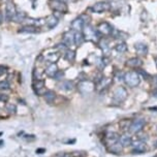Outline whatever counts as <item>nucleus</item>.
I'll use <instances>...</instances> for the list:
<instances>
[{
  "instance_id": "5701e85b",
  "label": "nucleus",
  "mask_w": 157,
  "mask_h": 157,
  "mask_svg": "<svg viewBox=\"0 0 157 157\" xmlns=\"http://www.w3.org/2000/svg\"><path fill=\"white\" fill-rule=\"evenodd\" d=\"M60 58V54L59 53H50V54H47L44 56V59L47 61H50L51 63H55L57 62V60Z\"/></svg>"
},
{
  "instance_id": "b1692460",
  "label": "nucleus",
  "mask_w": 157,
  "mask_h": 157,
  "mask_svg": "<svg viewBox=\"0 0 157 157\" xmlns=\"http://www.w3.org/2000/svg\"><path fill=\"white\" fill-rule=\"evenodd\" d=\"M27 20V15L24 12H17L15 18H13V21L17 22V23H22V22H25Z\"/></svg>"
},
{
  "instance_id": "c9c22d12",
  "label": "nucleus",
  "mask_w": 157,
  "mask_h": 157,
  "mask_svg": "<svg viewBox=\"0 0 157 157\" xmlns=\"http://www.w3.org/2000/svg\"><path fill=\"white\" fill-rule=\"evenodd\" d=\"M6 71H6V67L3 66V65H0V77L6 74Z\"/></svg>"
},
{
  "instance_id": "aec40b11",
  "label": "nucleus",
  "mask_w": 157,
  "mask_h": 157,
  "mask_svg": "<svg viewBox=\"0 0 157 157\" xmlns=\"http://www.w3.org/2000/svg\"><path fill=\"white\" fill-rule=\"evenodd\" d=\"M146 150H147V147H146L145 143H143V142H137L136 144L133 146V153L141 154V153H144Z\"/></svg>"
},
{
  "instance_id": "7c9ffc66",
  "label": "nucleus",
  "mask_w": 157,
  "mask_h": 157,
  "mask_svg": "<svg viewBox=\"0 0 157 157\" xmlns=\"http://www.w3.org/2000/svg\"><path fill=\"white\" fill-rule=\"evenodd\" d=\"M43 75L44 71L39 68H35L33 71V78H34V80H41L43 78Z\"/></svg>"
},
{
  "instance_id": "cd10ccee",
  "label": "nucleus",
  "mask_w": 157,
  "mask_h": 157,
  "mask_svg": "<svg viewBox=\"0 0 157 157\" xmlns=\"http://www.w3.org/2000/svg\"><path fill=\"white\" fill-rule=\"evenodd\" d=\"M64 57H65V59L68 62H74L75 59V53L74 51H71V50H67L65 54H64Z\"/></svg>"
},
{
  "instance_id": "e433bc0d",
  "label": "nucleus",
  "mask_w": 157,
  "mask_h": 157,
  "mask_svg": "<svg viewBox=\"0 0 157 157\" xmlns=\"http://www.w3.org/2000/svg\"><path fill=\"white\" fill-rule=\"evenodd\" d=\"M58 157H71V155H69V154H67V153H62V154H60Z\"/></svg>"
},
{
  "instance_id": "f257e3e1",
  "label": "nucleus",
  "mask_w": 157,
  "mask_h": 157,
  "mask_svg": "<svg viewBox=\"0 0 157 157\" xmlns=\"http://www.w3.org/2000/svg\"><path fill=\"white\" fill-rule=\"evenodd\" d=\"M84 31V37L87 40L93 41V43H97L99 40V33H98L97 30H95L93 27L90 26V25H87L83 28Z\"/></svg>"
},
{
  "instance_id": "f704fd0d",
  "label": "nucleus",
  "mask_w": 157,
  "mask_h": 157,
  "mask_svg": "<svg viewBox=\"0 0 157 157\" xmlns=\"http://www.w3.org/2000/svg\"><path fill=\"white\" fill-rule=\"evenodd\" d=\"M7 100H8V96L6 94L0 93V101H1V102H6Z\"/></svg>"
},
{
  "instance_id": "393cba45",
  "label": "nucleus",
  "mask_w": 157,
  "mask_h": 157,
  "mask_svg": "<svg viewBox=\"0 0 157 157\" xmlns=\"http://www.w3.org/2000/svg\"><path fill=\"white\" fill-rule=\"evenodd\" d=\"M110 83H111V80L110 78H100L99 80V82L97 83V89H102V88H106L109 85H110Z\"/></svg>"
},
{
  "instance_id": "9d476101",
  "label": "nucleus",
  "mask_w": 157,
  "mask_h": 157,
  "mask_svg": "<svg viewBox=\"0 0 157 157\" xmlns=\"http://www.w3.org/2000/svg\"><path fill=\"white\" fill-rule=\"evenodd\" d=\"M94 13H101L105 10H110V4L108 2H105V1H100V2H97L95 3L93 6L91 8Z\"/></svg>"
},
{
  "instance_id": "2eb2a0df",
  "label": "nucleus",
  "mask_w": 157,
  "mask_h": 157,
  "mask_svg": "<svg viewBox=\"0 0 157 157\" xmlns=\"http://www.w3.org/2000/svg\"><path fill=\"white\" fill-rule=\"evenodd\" d=\"M59 23V20L56 16L54 15H50L48 18L46 19V24L49 29H53L54 27H56Z\"/></svg>"
},
{
  "instance_id": "20e7f679",
  "label": "nucleus",
  "mask_w": 157,
  "mask_h": 157,
  "mask_svg": "<svg viewBox=\"0 0 157 157\" xmlns=\"http://www.w3.org/2000/svg\"><path fill=\"white\" fill-rule=\"evenodd\" d=\"M50 6H51L52 10H54L55 12H58V13H65L67 12V5L65 4V2H63V1L51 0V1H50Z\"/></svg>"
},
{
  "instance_id": "2f4dec72",
  "label": "nucleus",
  "mask_w": 157,
  "mask_h": 157,
  "mask_svg": "<svg viewBox=\"0 0 157 157\" xmlns=\"http://www.w3.org/2000/svg\"><path fill=\"white\" fill-rule=\"evenodd\" d=\"M116 51H117V52H119V53H125L126 51H127V46H126V44L121 43V44H117Z\"/></svg>"
},
{
  "instance_id": "0eeeda50",
  "label": "nucleus",
  "mask_w": 157,
  "mask_h": 157,
  "mask_svg": "<svg viewBox=\"0 0 157 157\" xmlns=\"http://www.w3.org/2000/svg\"><path fill=\"white\" fill-rule=\"evenodd\" d=\"M145 125V120L144 119H136L131 122V124L129 125V130L132 133H137L140 132L143 127Z\"/></svg>"
},
{
  "instance_id": "1a4fd4ad",
  "label": "nucleus",
  "mask_w": 157,
  "mask_h": 157,
  "mask_svg": "<svg viewBox=\"0 0 157 157\" xmlns=\"http://www.w3.org/2000/svg\"><path fill=\"white\" fill-rule=\"evenodd\" d=\"M94 84L90 82V81H82L78 84V88L83 93H90V92L94 90Z\"/></svg>"
},
{
  "instance_id": "7ed1b4c3",
  "label": "nucleus",
  "mask_w": 157,
  "mask_h": 157,
  "mask_svg": "<svg viewBox=\"0 0 157 157\" xmlns=\"http://www.w3.org/2000/svg\"><path fill=\"white\" fill-rule=\"evenodd\" d=\"M16 13H17V10L15 3H13L12 0H8L6 2V5H5V19H6V21L8 22L13 21Z\"/></svg>"
},
{
  "instance_id": "a19ab883",
  "label": "nucleus",
  "mask_w": 157,
  "mask_h": 157,
  "mask_svg": "<svg viewBox=\"0 0 157 157\" xmlns=\"http://www.w3.org/2000/svg\"><path fill=\"white\" fill-rule=\"evenodd\" d=\"M155 61H156V65H157V57H156V60Z\"/></svg>"
},
{
  "instance_id": "473e14b6",
  "label": "nucleus",
  "mask_w": 157,
  "mask_h": 157,
  "mask_svg": "<svg viewBox=\"0 0 157 157\" xmlns=\"http://www.w3.org/2000/svg\"><path fill=\"white\" fill-rule=\"evenodd\" d=\"M63 77H64V72H63V71H58L54 75V77H53V78H54V80H56V81H61V80L63 78Z\"/></svg>"
},
{
  "instance_id": "6ab92c4d",
  "label": "nucleus",
  "mask_w": 157,
  "mask_h": 157,
  "mask_svg": "<svg viewBox=\"0 0 157 157\" xmlns=\"http://www.w3.org/2000/svg\"><path fill=\"white\" fill-rule=\"evenodd\" d=\"M58 71V67H57V64L56 63H51L49 66L46 68V71H44V72H46L47 75H49V77L53 78L54 77V75L56 74V72Z\"/></svg>"
},
{
  "instance_id": "ddd939ff",
  "label": "nucleus",
  "mask_w": 157,
  "mask_h": 157,
  "mask_svg": "<svg viewBox=\"0 0 157 157\" xmlns=\"http://www.w3.org/2000/svg\"><path fill=\"white\" fill-rule=\"evenodd\" d=\"M119 139H120V136L118 133L110 132V133L106 134L105 142L109 146H112V145H115V144H117V143H119Z\"/></svg>"
},
{
  "instance_id": "58836bf2",
  "label": "nucleus",
  "mask_w": 157,
  "mask_h": 157,
  "mask_svg": "<svg viewBox=\"0 0 157 157\" xmlns=\"http://www.w3.org/2000/svg\"><path fill=\"white\" fill-rule=\"evenodd\" d=\"M154 81H155V84H156V85H157V75H156V77H155V80H154Z\"/></svg>"
},
{
  "instance_id": "39448f33",
  "label": "nucleus",
  "mask_w": 157,
  "mask_h": 157,
  "mask_svg": "<svg viewBox=\"0 0 157 157\" xmlns=\"http://www.w3.org/2000/svg\"><path fill=\"white\" fill-rule=\"evenodd\" d=\"M33 90L35 91V93L37 95H44L46 93V82L44 80H34V82L32 84Z\"/></svg>"
},
{
  "instance_id": "4c0bfd02",
  "label": "nucleus",
  "mask_w": 157,
  "mask_h": 157,
  "mask_svg": "<svg viewBox=\"0 0 157 157\" xmlns=\"http://www.w3.org/2000/svg\"><path fill=\"white\" fill-rule=\"evenodd\" d=\"M2 22H3V15H2V13L0 12V25L2 24Z\"/></svg>"
},
{
  "instance_id": "412c9836",
  "label": "nucleus",
  "mask_w": 157,
  "mask_h": 157,
  "mask_svg": "<svg viewBox=\"0 0 157 157\" xmlns=\"http://www.w3.org/2000/svg\"><path fill=\"white\" fill-rule=\"evenodd\" d=\"M74 83L71 82V81H62L59 84V88L64 91H71L74 89Z\"/></svg>"
},
{
  "instance_id": "c756f323",
  "label": "nucleus",
  "mask_w": 157,
  "mask_h": 157,
  "mask_svg": "<svg viewBox=\"0 0 157 157\" xmlns=\"http://www.w3.org/2000/svg\"><path fill=\"white\" fill-rule=\"evenodd\" d=\"M5 110L10 114H16L17 112V105L15 103H6L5 105Z\"/></svg>"
},
{
  "instance_id": "4be33fe9",
  "label": "nucleus",
  "mask_w": 157,
  "mask_h": 157,
  "mask_svg": "<svg viewBox=\"0 0 157 157\" xmlns=\"http://www.w3.org/2000/svg\"><path fill=\"white\" fill-rule=\"evenodd\" d=\"M44 100H46L49 105H52L56 98V93L52 90H48L46 93H44Z\"/></svg>"
},
{
  "instance_id": "423d86ee",
  "label": "nucleus",
  "mask_w": 157,
  "mask_h": 157,
  "mask_svg": "<svg viewBox=\"0 0 157 157\" xmlns=\"http://www.w3.org/2000/svg\"><path fill=\"white\" fill-rule=\"evenodd\" d=\"M113 97L118 102L124 101L126 98H127V92H126L125 88H123V87H118V88H116L113 93Z\"/></svg>"
},
{
  "instance_id": "a878e982",
  "label": "nucleus",
  "mask_w": 157,
  "mask_h": 157,
  "mask_svg": "<svg viewBox=\"0 0 157 157\" xmlns=\"http://www.w3.org/2000/svg\"><path fill=\"white\" fill-rule=\"evenodd\" d=\"M84 40H85V37H84V34L81 32H77L75 34V44H77V46H81Z\"/></svg>"
},
{
  "instance_id": "bb28decb",
  "label": "nucleus",
  "mask_w": 157,
  "mask_h": 157,
  "mask_svg": "<svg viewBox=\"0 0 157 157\" xmlns=\"http://www.w3.org/2000/svg\"><path fill=\"white\" fill-rule=\"evenodd\" d=\"M99 47H100V49H101L102 51H103V53H108L109 51H110V47H109V43H108V40H106L105 38L100 39V41H99Z\"/></svg>"
},
{
  "instance_id": "9b49d317",
  "label": "nucleus",
  "mask_w": 157,
  "mask_h": 157,
  "mask_svg": "<svg viewBox=\"0 0 157 157\" xmlns=\"http://www.w3.org/2000/svg\"><path fill=\"white\" fill-rule=\"evenodd\" d=\"M85 27V21L83 20L82 17H78V18L75 19L74 21L71 22V28L75 31H78L80 32L81 30H83V28Z\"/></svg>"
},
{
  "instance_id": "6e6552de",
  "label": "nucleus",
  "mask_w": 157,
  "mask_h": 157,
  "mask_svg": "<svg viewBox=\"0 0 157 157\" xmlns=\"http://www.w3.org/2000/svg\"><path fill=\"white\" fill-rule=\"evenodd\" d=\"M113 30H114L113 27H112L108 22H101L97 27L98 33H100V34H102V35H111Z\"/></svg>"
},
{
  "instance_id": "f03ea898",
  "label": "nucleus",
  "mask_w": 157,
  "mask_h": 157,
  "mask_svg": "<svg viewBox=\"0 0 157 157\" xmlns=\"http://www.w3.org/2000/svg\"><path fill=\"white\" fill-rule=\"evenodd\" d=\"M124 81L128 87H136L141 82V77L136 71H129L124 75Z\"/></svg>"
},
{
  "instance_id": "72a5a7b5",
  "label": "nucleus",
  "mask_w": 157,
  "mask_h": 157,
  "mask_svg": "<svg viewBox=\"0 0 157 157\" xmlns=\"http://www.w3.org/2000/svg\"><path fill=\"white\" fill-rule=\"evenodd\" d=\"M8 89H10V84L6 81L0 82V90H8Z\"/></svg>"
},
{
  "instance_id": "79ce46f5",
  "label": "nucleus",
  "mask_w": 157,
  "mask_h": 157,
  "mask_svg": "<svg viewBox=\"0 0 157 157\" xmlns=\"http://www.w3.org/2000/svg\"><path fill=\"white\" fill-rule=\"evenodd\" d=\"M155 157H157V156H155Z\"/></svg>"
},
{
  "instance_id": "f8f14e48",
  "label": "nucleus",
  "mask_w": 157,
  "mask_h": 157,
  "mask_svg": "<svg viewBox=\"0 0 157 157\" xmlns=\"http://www.w3.org/2000/svg\"><path fill=\"white\" fill-rule=\"evenodd\" d=\"M63 44L67 48L75 44V34L71 31H67L63 34Z\"/></svg>"
},
{
  "instance_id": "a211bd4d",
  "label": "nucleus",
  "mask_w": 157,
  "mask_h": 157,
  "mask_svg": "<svg viewBox=\"0 0 157 157\" xmlns=\"http://www.w3.org/2000/svg\"><path fill=\"white\" fill-rule=\"evenodd\" d=\"M142 64H143L142 60H141V59H139V58H136V57L130 58L129 60L126 61V65L129 66V67H133V68H136V67L142 66Z\"/></svg>"
},
{
  "instance_id": "4468645a",
  "label": "nucleus",
  "mask_w": 157,
  "mask_h": 157,
  "mask_svg": "<svg viewBox=\"0 0 157 157\" xmlns=\"http://www.w3.org/2000/svg\"><path fill=\"white\" fill-rule=\"evenodd\" d=\"M136 54H139L140 56H146L148 54V47L147 44H143V43H137L134 46Z\"/></svg>"
},
{
  "instance_id": "f3484780",
  "label": "nucleus",
  "mask_w": 157,
  "mask_h": 157,
  "mask_svg": "<svg viewBox=\"0 0 157 157\" xmlns=\"http://www.w3.org/2000/svg\"><path fill=\"white\" fill-rule=\"evenodd\" d=\"M19 32L20 33H36V32H38V28L34 26V25H26V26L20 28Z\"/></svg>"
},
{
  "instance_id": "c85d7f7f",
  "label": "nucleus",
  "mask_w": 157,
  "mask_h": 157,
  "mask_svg": "<svg viewBox=\"0 0 157 157\" xmlns=\"http://www.w3.org/2000/svg\"><path fill=\"white\" fill-rule=\"evenodd\" d=\"M110 151H111L112 153H115V154L121 153V151H122V146H121V144H120V143H117V144L110 146Z\"/></svg>"
},
{
  "instance_id": "dca6fc26",
  "label": "nucleus",
  "mask_w": 157,
  "mask_h": 157,
  "mask_svg": "<svg viewBox=\"0 0 157 157\" xmlns=\"http://www.w3.org/2000/svg\"><path fill=\"white\" fill-rule=\"evenodd\" d=\"M119 143L121 144L122 147H128V146H130L132 144V139H131V136L129 134H123V136H120L119 139Z\"/></svg>"
},
{
  "instance_id": "ea45409f",
  "label": "nucleus",
  "mask_w": 157,
  "mask_h": 157,
  "mask_svg": "<svg viewBox=\"0 0 157 157\" xmlns=\"http://www.w3.org/2000/svg\"><path fill=\"white\" fill-rule=\"evenodd\" d=\"M30 1H31V2H33V3H34V2L36 1V0H30Z\"/></svg>"
}]
</instances>
